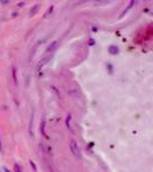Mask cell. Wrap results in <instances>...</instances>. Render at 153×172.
Returning <instances> with one entry per match:
<instances>
[{"label":"cell","mask_w":153,"mask_h":172,"mask_svg":"<svg viewBox=\"0 0 153 172\" xmlns=\"http://www.w3.org/2000/svg\"><path fill=\"white\" fill-rule=\"evenodd\" d=\"M3 170H5V172H9V170H8V169H6V168H5Z\"/></svg>","instance_id":"5bb4252c"},{"label":"cell","mask_w":153,"mask_h":172,"mask_svg":"<svg viewBox=\"0 0 153 172\" xmlns=\"http://www.w3.org/2000/svg\"><path fill=\"white\" fill-rule=\"evenodd\" d=\"M0 2H1L2 5H6V3H8V2H9V0H0Z\"/></svg>","instance_id":"7c38bea8"},{"label":"cell","mask_w":153,"mask_h":172,"mask_svg":"<svg viewBox=\"0 0 153 172\" xmlns=\"http://www.w3.org/2000/svg\"><path fill=\"white\" fill-rule=\"evenodd\" d=\"M108 52H109L112 55H116V54H119L120 50H119V47H118L116 45H111V46L108 47Z\"/></svg>","instance_id":"277c9868"},{"label":"cell","mask_w":153,"mask_h":172,"mask_svg":"<svg viewBox=\"0 0 153 172\" xmlns=\"http://www.w3.org/2000/svg\"><path fill=\"white\" fill-rule=\"evenodd\" d=\"M52 12H53V6H51V7L48 8V10H47V12H46V14H45V17H46V16H48V14H51Z\"/></svg>","instance_id":"9c48e42d"},{"label":"cell","mask_w":153,"mask_h":172,"mask_svg":"<svg viewBox=\"0 0 153 172\" xmlns=\"http://www.w3.org/2000/svg\"><path fill=\"white\" fill-rule=\"evenodd\" d=\"M0 151H2V148H1V141H0Z\"/></svg>","instance_id":"9a60e30c"},{"label":"cell","mask_w":153,"mask_h":172,"mask_svg":"<svg viewBox=\"0 0 153 172\" xmlns=\"http://www.w3.org/2000/svg\"><path fill=\"white\" fill-rule=\"evenodd\" d=\"M58 46H59V43L58 41H53L48 47H47V50H46V53H53L57 48H58Z\"/></svg>","instance_id":"3957f363"},{"label":"cell","mask_w":153,"mask_h":172,"mask_svg":"<svg viewBox=\"0 0 153 172\" xmlns=\"http://www.w3.org/2000/svg\"><path fill=\"white\" fill-rule=\"evenodd\" d=\"M69 120H70V115L67 117V122H66V124H67V127H69Z\"/></svg>","instance_id":"8fae6325"},{"label":"cell","mask_w":153,"mask_h":172,"mask_svg":"<svg viewBox=\"0 0 153 172\" xmlns=\"http://www.w3.org/2000/svg\"><path fill=\"white\" fill-rule=\"evenodd\" d=\"M89 45H90V46H93V45H94V40H93V39H90V40H89Z\"/></svg>","instance_id":"4fadbf2b"},{"label":"cell","mask_w":153,"mask_h":172,"mask_svg":"<svg viewBox=\"0 0 153 172\" xmlns=\"http://www.w3.org/2000/svg\"><path fill=\"white\" fill-rule=\"evenodd\" d=\"M13 78H14V83L17 84V77H16V70H15V68H13Z\"/></svg>","instance_id":"8992f818"},{"label":"cell","mask_w":153,"mask_h":172,"mask_svg":"<svg viewBox=\"0 0 153 172\" xmlns=\"http://www.w3.org/2000/svg\"><path fill=\"white\" fill-rule=\"evenodd\" d=\"M48 61H50V56H46V57H44V58H42V60L39 61V63L37 64V67H36V71L38 72V71H39V70H40V69H42Z\"/></svg>","instance_id":"7a4b0ae2"},{"label":"cell","mask_w":153,"mask_h":172,"mask_svg":"<svg viewBox=\"0 0 153 172\" xmlns=\"http://www.w3.org/2000/svg\"><path fill=\"white\" fill-rule=\"evenodd\" d=\"M42 132H43V134L46 137V133H45V119L42 120Z\"/></svg>","instance_id":"52a82bcc"},{"label":"cell","mask_w":153,"mask_h":172,"mask_svg":"<svg viewBox=\"0 0 153 172\" xmlns=\"http://www.w3.org/2000/svg\"><path fill=\"white\" fill-rule=\"evenodd\" d=\"M30 164H31V166L33 168V170H35V171H37V168H36V165H35V163H33L32 161H30Z\"/></svg>","instance_id":"30bf717a"},{"label":"cell","mask_w":153,"mask_h":172,"mask_svg":"<svg viewBox=\"0 0 153 172\" xmlns=\"http://www.w3.org/2000/svg\"><path fill=\"white\" fill-rule=\"evenodd\" d=\"M14 171L15 172H22V170H21V166H20L19 164H15V165H14Z\"/></svg>","instance_id":"ba28073f"},{"label":"cell","mask_w":153,"mask_h":172,"mask_svg":"<svg viewBox=\"0 0 153 172\" xmlns=\"http://www.w3.org/2000/svg\"><path fill=\"white\" fill-rule=\"evenodd\" d=\"M70 151L73 153V155L75 156V157H77V158H80L81 157V151H80V147H78V144L77 142L73 139V140H70Z\"/></svg>","instance_id":"6da1fadb"},{"label":"cell","mask_w":153,"mask_h":172,"mask_svg":"<svg viewBox=\"0 0 153 172\" xmlns=\"http://www.w3.org/2000/svg\"><path fill=\"white\" fill-rule=\"evenodd\" d=\"M38 9H39V5H36V6H33V8H31V10H30V16L35 15V14L38 12Z\"/></svg>","instance_id":"5b68a950"}]
</instances>
